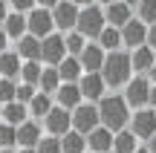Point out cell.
Returning a JSON list of instances; mask_svg holds the SVG:
<instances>
[{
    "label": "cell",
    "instance_id": "cell-1",
    "mask_svg": "<svg viewBox=\"0 0 156 153\" xmlns=\"http://www.w3.org/2000/svg\"><path fill=\"white\" fill-rule=\"evenodd\" d=\"M133 58L130 52L116 49V52H107V61L101 67V75H104L107 87H127V81L133 78Z\"/></svg>",
    "mask_w": 156,
    "mask_h": 153
},
{
    "label": "cell",
    "instance_id": "cell-2",
    "mask_svg": "<svg viewBox=\"0 0 156 153\" xmlns=\"http://www.w3.org/2000/svg\"><path fill=\"white\" fill-rule=\"evenodd\" d=\"M98 113H101V124L119 133L130 121V104L124 96H104L98 101Z\"/></svg>",
    "mask_w": 156,
    "mask_h": 153
},
{
    "label": "cell",
    "instance_id": "cell-3",
    "mask_svg": "<svg viewBox=\"0 0 156 153\" xmlns=\"http://www.w3.org/2000/svg\"><path fill=\"white\" fill-rule=\"evenodd\" d=\"M107 26V15H104V9L101 6H84L81 9V15H78V32L81 35H87V38H98L101 35V29Z\"/></svg>",
    "mask_w": 156,
    "mask_h": 153
},
{
    "label": "cell",
    "instance_id": "cell-4",
    "mask_svg": "<svg viewBox=\"0 0 156 153\" xmlns=\"http://www.w3.org/2000/svg\"><path fill=\"white\" fill-rule=\"evenodd\" d=\"M67 55H69L67 35H55L52 32V35H46V38H41V61H44L46 67H58Z\"/></svg>",
    "mask_w": 156,
    "mask_h": 153
},
{
    "label": "cell",
    "instance_id": "cell-5",
    "mask_svg": "<svg viewBox=\"0 0 156 153\" xmlns=\"http://www.w3.org/2000/svg\"><path fill=\"white\" fill-rule=\"evenodd\" d=\"M101 124V113H98V104H78V107L73 110V130L78 133H93L95 127Z\"/></svg>",
    "mask_w": 156,
    "mask_h": 153
},
{
    "label": "cell",
    "instance_id": "cell-6",
    "mask_svg": "<svg viewBox=\"0 0 156 153\" xmlns=\"http://www.w3.org/2000/svg\"><path fill=\"white\" fill-rule=\"evenodd\" d=\"M44 127H46V133L49 136H67L69 130H73V110H67V107H52L49 113H46V119H44Z\"/></svg>",
    "mask_w": 156,
    "mask_h": 153
},
{
    "label": "cell",
    "instance_id": "cell-7",
    "mask_svg": "<svg viewBox=\"0 0 156 153\" xmlns=\"http://www.w3.org/2000/svg\"><path fill=\"white\" fill-rule=\"evenodd\" d=\"M151 87L153 84L147 81V75H142V78H130L127 87H124V98H127V104L136 107V110L147 107V104H151Z\"/></svg>",
    "mask_w": 156,
    "mask_h": 153
},
{
    "label": "cell",
    "instance_id": "cell-8",
    "mask_svg": "<svg viewBox=\"0 0 156 153\" xmlns=\"http://www.w3.org/2000/svg\"><path fill=\"white\" fill-rule=\"evenodd\" d=\"M26 17H29V35H35V38H46V35H52V29H55L52 9L38 6V9H32Z\"/></svg>",
    "mask_w": 156,
    "mask_h": 153
},
{
    "label": "cell",
    "instance_id": "cell-9",
    "mask_svg": "<svg viewBox=\"0 0 156 153\" xmlns=\"http://www.w3.org/2000/svg\"><path fill=\"white\" fill-rule=\"evenodd\" d=\"M78 15H81V6H75L73 0H61V3L52 9V17H55V29L73 32V29L78 26Z\"/></svg>",
    "mask_w": 156,
    "mask_h": 153
},
{
    "label": "cell",
    "instance_id": "cell-10",
    "mask_svg": "<svg viewBox=\"0 0 156 153\" xmlns=\"http://www.w3.org/2000/svg\"><path fill=\"white\" fill-rule=\"evenodd\" d=\"M130 130H133L139 139H145V142H147L151 136H156V110H153V107L136 110L133 119H130Z\"/></svg>",
    "mask_w": 156,
    "mask_h": 153
},
{
    "label": "cell",
    "instance_id": "cell-11",
    "mask_svg": "<svg viewBox=\"0 0 156 153\" xmlns=\"http://www.w3.org/2000/svg\"><path fill=\"white\" fill-rule=\"evenodd\" d=\"M122 40H124V49H136V46H145L147 43V23L139 20V17H130L122 29Z\"/></svg>",
    "mask_w": 156,
    "mask_h": 153
},
{
    "label": "cell",
    "instance_id": "cell-12",
    "mask_svg": "<svg viewBox=\"0 0 156 153\" xmlns=\"http://www.w3.org/2000/svg\"><path fill=\"white\" fill-rule=\"evenodd\" d=\"M78 87H81L87 101H101V98H104V90H107V81H104L101 72H84L81 81H78Z\"/></svg>",
    "mask_w": 156,
    "mask_h": 153
},
{
    "label": "cell",
    "instance_id": "cell-13",
    "mask_svg": "<svg viewBox=\"0 0 156 153\" xmlns=\"http://www.w3.org/2000/svg\"><path fill=\"white\" fill-rule=\"evenodd\" d=\"M113 142H116V130H110L104 124H98L93 133H87V148L93 153H110Z\"/></svg>",
    "mask_w": 156,
    "mask_h": 153
},
{
    "label": "cell",
    "instance_id": "cell-14",
    "mask_svg": "<svg viewBox=\"0 0 156 153\" xmlns=\"http://www.w3.org/2000/svg\"><path fill=\"white\" fill-rule=\"evenodd\" d=\"M78 58H81L84 72H101V67H104V61H107V52L101 49V43H87V49Z\"/></svg>",
    "mask_w": 156,
    "mask_h": 153
},
{
    "label": "cell",
    "instance_id": "cell-15",
    "mask_svg": "<svg viewBox=\"0 0 156 153\" xmlns=\"http://www.w3.org/2000/svg\"><path fill=\"white\" fill-rule=\"evenodd\" d=\"M81 98H84V92H81V87H78V81H64V84L58 87V92H55V101L61 104V107H67V110H75L78 104H81Z\"/></svg>",
    "mask_w": 156,
    "mask_h": 153
},
{
    "label": "cell",
    "instance_id": "cell-16",
    "mask_svg": "<svg viewBox=\"0 0 156 153\" xmlns=\"http://www.w3.org/2000/svg\"><path fill=\"white\" fill-rule=\"evenodd\" d=\"M20 69H23V58L20 52H0V78H12V81H20Z\"/></svg>",
    "mask_w": 156,
    "mask_h": 153
},
{
    "label": "cell",
    "instance_id": "cell-17",
    "mask_svg": "<svg viewBox=\"0 0 156 153\" xmlns=\"http://www.w3.org/2000/svg\"><path fill=\"white\" fill-rule=\"evenodd\" d=\"M3 29L9 32L12 40H20L23 35H29V17H26V12H9Z\"/></svg>",
    "mask_w": 156,
    "mask_h": 153
},
{
    "label": "cell",
    "instance_id": "cell-18",
    "mask_svg": "<svg viewBox=\"0 0 156 153\" xmlns=\"http://www.w3.org/2000/svg\"><path fill=\"white\" fill-rule=\"evenodd\" d=\"M0 113H3V121L20 127L23 121H29V104H23V101H17V98H15V101L3 104V107H0Z\"/></svg>",
    "mask_w": 156,
    "mask_h": 153
},
{
    "label": "cell",
    "instance_id": "cell-19",
    "mask_svg": "<svg viewBox=\"0 0 156 153\" xmlns=\"http://www.w3.org/2000/svg\"><path fill=\"white\" fill-rule=\"evenodd\" d=\"M130 58H133V69H136V72H145V75H147V69L156 64V49H153L151 43L136 46V49L130 52Z\"/></svg>",
    "mask_w": 156,
    "mask_h": 153
},
{
    "label": "cell",
    "instance_id": "cell-20",
    "mask_svg": "<svg viewBox=\"0 0 156 153\" xmlns=\"http://www.w3.org/2000/svg\"><path fill=\"white\" fill-rule=\"evenodd\" d=\"M104 15H107V23L110 26H119V29H124V23L130 20V6L124 3V0H116V3H110V6H104Z\"/></svg>",
    "mask_w": 156,
    "mask_h": 153
},
{
    "label": "cell",
    "instance_id": "cell-21",
    "mask_svg": "<svg viewBox=\"0 0 156 153\" xmlns=\"http://www.w3.org/2000/svg\"><path fill=\"white\" fill-rule=\"evenodd\" d=\"M95 43H101V49H104V52H116V49H122V46H124V40H122V29L107 23V26L101 29V35L95 38Z\"/></svg>",
    "mask_w": 156,
    "mask_h": 153
},
{
    "label": "cell",
    "instance_id": "cell-22",
    "mask_svg": "<svg viewBox=\"0 0 156 153\" xmlns=\"http://www.w3.org/2000/svg\"><path fill=\"white\" fill-rule=\"evenodd\" d=\"M41 127L35 124V121H23L20 127H17V144H20V148H38V142L44 136H41Z\"/></svg>",
    "mask_w": 156,
    "mask_h": 153
},
{
    "label": "cell",
    "instance_id": "cell-23",
    "mask_svg": "<svg viewBox=\"0 0 156 153\" xmlns=\"http://www.w3.org/2000/svg\"><path fill=\"white\" fill-rule=\"evenodd\" d=\"M17 52H20L23 61H41V38L23 35V38L17 40Z\"/></svg>",
    "mask_w": 156,
    "mask_h": 153
},
{
    "label": "cell",
    "instance_id": "cell-24",
    "mask_svg": "<svg viewBox=\"0 0 156 153\" xmlns=\"http://www.w3.org/2000/svg\"><path fill=\"white\" fill-rule=\"evenodd\" d=\"M58 72H61V78H64V81H81V75H84L81 58H75V55H67L61 64H58Z\"/></svg>",
    "mask_w": 156,
    "mask_h": 153
},
{
    "label": "cell",
    "instance_id": "cell-25",
    "mask_svg": "<svg viewBox=\"0 0 156 153\" xmlns=\"http://www.w3.org/2000/svg\"><path fill=\"white\" fill-rule=\"evenodd\" d=\"M49 110H52V92L38 90V92H35V98L29 101V113H32L35 119H46Z\"/></svg>",
    "mask_w": 156,
    "mask_h": 153
},
{
    "label": "cell",
    "instance_id": "cell-26",
    "mask_svg": "<svg viewBox=\"0 0 156 153\" xmlns=\"http://www.w3.org/2000/svg\"><path fill=\"white\" fill-rule=\"evenodd\" d=\"M136 133L133 130H119L116 133V142H113V153H136L139 144H136Z\"/></svg>",
    "mask_w": 156,
    "mask_h": 153
},
{
    "label": "cell",
    "instance_id": "cell-27",
    "mask_svg": "<svg viewBox=\"0 0 156 153\" xmlns=\"http://www.w3.org/2000/svg\"><path fill=\"white\" fill-rule=\"evenodd\" d=\"M61 148L64 153H84V148H87V136L78 130H69L67 136H61Z\"/></svg>",
    "mask_w": 156,
    "mask_h": 153
},
{
    "label": "cell",
    "instance_id": "cell-28",
    "mask_svg": "<svg viewBox=\"0 0 156 153\" xmlns=\"http://www.w3.org/2000/svg\"><path fill=\"white\" fill-rule=\"evenodd\" d=\"M64 84L61 72H58V67H44V75H41V90L44 92H58V87Z\"/></svg>",
    "mask_w": 156,
    "mask_h": 153
},
{
    "label": "cell",
    "instance_id": "cell-29",
    "mask_svg": "<svg viewBox=\"0 0 156 153\" xmlns=\"http://www.w3.org/2000/svg\"><path fill=\"white\" fill-rule=\"evenodd\" d=\"M41 75H44V61H23L20 81H26V84H41Z\"/></svg>",
    "mask_w": 156,
    "mask_h": 153
},
{
    "label": "cell",
    "instance_id": "cell-30",
    "mask_svg": "<svg viewBox=\"0 0 156 153\" xmlns=\"http://www.w3.org/2000/svg\"><path fill=\"white\" fill-rule=\"evenodd\" d=\"M67 49H69V55H81L84 49H87V35H81L78 29H73V32H67Z\"/></svg>",
    "mask_w": 156,
    "mask_h": 153
},
{
    "label": "cell",
    "instance_id": "cell-31",
    "mask_svg": "<svg viewBox=\"0 0 156 153\" xmlns=\"http://www.w3.org/2000/svg\"><path fill=\"white\" fill-rule=\"evenodd\" d=\"M17 84H20V81H12V78H0V107L17 98Z\"/></svg>",
    "mask_w": 156,
    "mask_h": 153
},
{
    "label": "cell",
    "instance_id": "cell-32",
    "mask_svg": "<svg viewBox=\"0 0 156 153\" xmlns=\"http://www.w3.org/2000/svg\"><path fill=\"white\" fill-rule=\"evenodd\" d=\"M136 12H139V20H145L147 26H153L156 23V0H142L139 6H136Z\"/></svg>",
    "mask_w": 156,
    "mask_h": 153
},
{
    "label": "cell",
    "instance_id": "cell-33",
    "mask_svg": "<svg viewBox=\"0 0 156 153\" xmlns=\"http://www.w3.org/2000/svg\"><path fill=\"white\" fill-rule=\"evenodd\" d=\"M17 144V127L9 121H0V148H15Z\"/></svg>",
    "mask_w": 156,
    "mask_h": 153
},
{
    "label": "cell",
    "instance_id": "cell-34",
    "mask_svg": "<svg viewBox=\"0 0 156 153\" xmlns=\"http://www.w3.org/2000/svg\"><path fill=\"white\" fill-rule=\"evenodd\" d=\"M38 153H64L61 136H44V139L38 142Z\"/></svg>",
    "mask_w": 156,
    "mask_h": 153
},
{
    "label": "cell",
    "instance_id": "cell-35",
    "mask_svg": "<svg viewBox=\"0 0 156 153\" xmlns=\"http://www.w3.org/2000/svg\"><path fill=\"white\" fill-rule=\"evenodd\" d=\"M41 87L38 84H26V81H20V84H17V101H23V104H29L35 98V92H38Z\"/></svg>",
    "mask_w": 156,
    "mask_h": 153
},
{
    "label": "cell",
    "instance_id": "cell-36",
    "mask_svg": "<svg viewBox=\"0 0 156 153\" xmlns=\"http://www.w3.org/2000/svg\"><path fill=\"white\" fill-rule=\"evenodd\" d=\"M12 3V12H32L38 0H9Z\"/></svg>",
    "mask_w": 156,
    "mask_h": 153
},
{
    "label": "cell",
    "instance_id": "cell-37",
    "mask_svg": "<svg viewBox=\"0 0 156 153\" xmlns=\"http://www.w3.org/2000/svg\"><path fill=\"white\" fill-rule=\"evenodd\" d=\"M9 40H12V38H9V32L0 26V52H6V49H9Z\"/></svg>",
    "mask_w": 156,
    "mask_h": 153
},
{
    "label": "cell",
    "instance_id": "cell-38",
    "mask_svg": "<svg viewBox=\"0 0 156 153\" xmlns=\"http://www.w3.org/2000/svg\"><path fill=\"white\" fill-rule=\"evenodd\" d=\"M147 43L156 49V23H153V26H147Z\"/></svg>",
    "mask_w": 156,
    "mask_h": 153
},
{
    "label": "cell",
    "instance_id": "cell-39",
    "mask_svg": "<svg viewBox=\"0 0 156 153\" xmlns=\"http://www.w3.org/2000/svg\"><path fill=\"white\" fill-rule=\"evenodd\" d=\"M6 17H9V6H6V0H0V26L6 23Z\"/></svg>",
    "mask_w": 156,
    "mask_h": 153
},
{
    "label": "cell",
    "instance_id": "cell-40",
    "mask_svg": "<svg viewBox=\"0 0 156 153\" xmlns=\"http://www.w3.org/2000/svg\"><path fill=\"white\" fill-rule=\"evenodd\" d=\"M58 3H61V0H38V6H44V9H55Z\"/></svg>",
    "mask_w": 156,
    "mask_h": 153
},
{
    "label": "cell",
    "instance_id": "cell-41",
    "mask_svg": "<svg viewBox=\"0 0 156 153\" xmlns=\"http://www.w3.org/2000/svg\"><path fill=\"white\" fill-rule=\"evenodd\" d=\"M145 148L151 150V153H156V136H151V139H147V142H145Z\"/></svg>",
    "mask_w": 156,
    "mask_h": 153
},
{
    "label": "cell",
    "instance_id": "cell-42",
    "mask_svg": "<svg viewBox=\"0 0 156 153\" xmlns=\"http://www.w3.org/2000/svg\"><path fill=\"white\" fill-rule=\"evenodd\" d=\"M147 81H151V84H156V64L147 69Z\"/></svg>",
    "mask_w": 156,
    "mask_h": 153
},
{
    "label": "cell",
    "instance_id": "cell-43",
    "mask_svg": "<svg viewBox=\"0 0 156 153\" xmlns=\"http://www.w3.org/2000/svg\"><path fill=\"white\" fill-rule=\"evenodd\" d=\"M147 107H153V110H156V84L151 87V104H147Z\"/></svg>",
    "mask_w": 156,
    "mask_h": 153
},
{
    "label": "cell",
    "instance_id": "cell-44",
    "mask_svg": "<svg viewBox=\"0 0 156 153\" xmlns=\"http://www.w3.org/2000/svg\"><path fill=\"white\" fill-rule=\"evenodd\" d=\"M73 3H75V6H81V9H84V6H93L95 0H73Z\"/></svg>",
    "mask_w": 156,
    "mask_h": 153
},
{
    "label": "cell",
    "instance_id": "cell-45",
    "mask_svg": "<svg viewBox=\"0 0 156 153\" xmlns=\"http://www.w3.org/2000/svg\"><path fill=\"white\" fill-rule=\"evenodd\" d=\"M17 153H38V148H20Z\"/></svg>",
    "mask_w": 156,
    "mask_h": 153
},
{
    "label": "cell",
    "instance_id": "cell-46",
    "mask_svg": "<svg viewBox=\"0 0 156 153\" xmlns=\"http://www.w3.org/2000/svg\"><path fill=\"white\" fill-rule=\"evenodd\" d=\"M98 6H110V3H116V0H95Z\"/></svg>",
    "mask_w": 156,
    "mask_h": 153
},
{
    "label": "cell",
    "instance_id": "cell-47",
    "mask_svg": "<svg viewBox=\"0 0 156 153\" xmlns=\"http://www.w3.org/2000/svg\"><path fill=\"white\" fill-rule=\"evenodd\" d=\"M124 3H127V6H139L142 0H124Z\"/></svg>",
    "mask_w": 156,
    "mask_h": 153
},
{
    "label": "cell",
    "instance_id": "cell-48",
    "mask_svg": "<svg viewBox=\"0 0 156 153\" xmlns=\"http://www.w3.org/2000/svg\"><path fill=\"white\" fill-rule=\"evenodd\" d=\"M0 153H15V150H12V148H0Z\"/></svg>",
    "mask_w": 156,
    "mask_h": 153
},
{
    "label": "cell",
    "instance_id": "cell-49",
    "mask_svg": "<svg viewBox=\"0 0 156 153\" xmlns=\"http://www.w3.org/2000/svg\"><path fill=\"white\" fill-rule=\"evenodd\" d=\"M136 153H151V150H147V148H139V150H136Z\"/></svg>",
    "mask_w": 156,
    "mask_h": 153
},
{
    "label": "cell",
    "instance_id": "cell-50",
    "mask_svg": "<svg viewBox=\"0 0 156 153\" xmlns=\"http://www.w3.org/2000/svg\"><path fill=\"white\" fill-rule=\"evenodd\" d=\"M0 121H3V113H0Z\"/></svg>",
    "mask_w": 156,
    "mask_h": 153
},
{
    "label": "cell",
    "instance_id": "cell-51",
    "mask_svg": "<svg viewBox=\"0 0 156 153\" xmlns=\"http://www.w3.org/2000/svg\"><path fill=\"white\" fill-rule=\"evenodd\" d=\"M90 153H93V150H90Z\"/></svg>",
    "mask_w": 156,
    "mask_h": 153
},
{
    "label": "cell",
    "instance_id": "cell-52",
    "mask_svg": "<svg viewBox=\"0 0 156 153\" xmlns=\"http://www.w3.org/2000/svg\"><path fill=\"white\" fill-rule=\"evenodd\" d=\"M110 153H113V150H110Z\"/></svg>",
    "mask_w": 156,
    "mask_h": 153
}]
</instances>
